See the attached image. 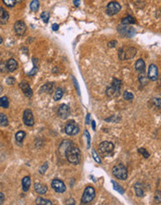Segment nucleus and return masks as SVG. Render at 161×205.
Here are the masks:
<instances>
[{"mask_svg":"<svg viewBox=\"0 0 161 205\" xmlns=\"http://www.w3.org/2000/svg\"><path fill=\"white\" fill-rule=\"evenodd\" d=\"M48 167H49L48 162H45V163L39 168V173H40V175H44V174H45V172L48 170Z\"/></svg>","mask_w":161,"mask_h":205,"instance_id":"38","label":"nucleus"},{"mask_svg":"<svg viewBox=\"0 0 161 205\" xmlns=\"http://www.w3.org/2000/svg\"><path fill=\"white\" fill-rule=\"evenodd\" d=\"M0 72H2V73L8 72L7 63H6L5 62H0Z\"/></svg>","mask_w":161,"mask_h":205,"instance_id":"37","label":"nucleus"},{"mask_svg":"<svg viewBox=\"0 0 161 205\" xmlns=\"http://www.w3.org/2000/svg\"><path fill=\"white\" fill-rule=\"evenodd\" d=\"M25 135H26V133H25V131H19L16 133L15 139H16V142H17L19 145L22 144V142L23 139L25 138Z\"/></svg>","mask_w":161,"mask_h":205,"instance_id":"24","label":"nucleus"},{"mask_svg":"<svg viewBox=\"0 0 161 205\" xmlns=\"http://www.w3.org/2000/svg\"><path fill=\"white\" fill-rule=\"evenodd\" d=\"M135 69L136 71H138L139 73H144L145 70V62L143 59H139L137 60L136 63H135Z\"/></svg>","mask_w":161,"mask_h":205,"instance_id":"18","label":"nucleus"},{"mask_svg":"<svg viewBox=\"0 0 161 205\" xmlns=\"http://www.w3.org/2000/svg\"><path fill=\"white\" fill-rule=\"evenodd\" d=\"M7 68L9 72H14L18 68V62L14 59H10L7 62Z\"/></svg>","mask_w":161,"mask_h":205,"instance_id":"17","label":"nucleus"},{"mask_svg":"<svg viewBox=\"0 0 161 205\" xmlns=\"http://www.w3.org/2000/svg\"><path fill=\"white\" fill-rule=\"evenodd\" d=\"M85 134H86V137L88 139V147H90V136H89L88 131H85Z\"/></svg>","mask_w":161,"mask_h":205,"instance_id":"41","label":"nucleus"},{"mask_svg":"<svg viewBox=\"0 0 161 205\" xmlns=\"http://www.w3.org/2000/svg\"><path fill=\"white\" fill-rule=\"evenodd\" d=\"M3 12H4V10H3V8H1V7H0V18H1V16H2V14H3Z\"/></svg>","mask_w":161,"mask_h":205,"instance_id":"52","label":"nucleus"},{"mask_svg":"<svg viewBox=\"0 0 161 205\" xmlns=\"http://www.w3.org/2000/svg\"><path fill=\"white\" fill-rule=\"evenodd\" d=\"M33 64H34V68H33V70H32L31 72H29L28 73V76L29 77H31V76H35L37 73V71H38V66H39V61H38V59H37V58H33Z\"/></svg>","mask_w":161,"mask_h":205,"instance_id":"21","label":"nucleus"},{"mask_svg":"<svg viewBox=\"0 0 161 205\" xmlns=\"http://www.w3.org/2000/svg\"><path fill=\"white\" fill-rule=\"evenodd\" d=\"M22 190L24 192H27L31 187V178L30 176H25L22 180Z\"/></svg>","mask_w":161,"mask_h":205,"instance_id":"20","label":"nucleus"},{"mask_svg":"<svg viewBox=\"0 0 161 205\" xmlns=\"http://www.w3.org/2000/svg\"><path fill=\"white\" fill-rule=\"evenodd\" d=\"M123 97H124V99L125 100H132L133 99V97H134V95L132 93V92H130V91H125L124 92V94H123Z\"/></svg>","mask_w":161,"mask_h":205,"instance_id":"36","label":"nucleus"},{"mask_svg":"<svg viewBox=\"0 0 161 205\" xmlns=\"http://www.w3.org/2000/svg\"><path fill=\"white\" fill-rule=\"evenodd\" d=\"M52 30H53V31H58V30H59V24L54 23V24L52 25Z\"/></svg>","mask_w":161,"mask_h":205,"instance_id":"47","label":"nucleus"},{"mask_svg":"<svg viewBox=\"0 0 161 205\" xmlns=\"http://www.w3.org/2000/svg\"><path fill=\"white\" fill-rule=\"evenodd\" d=\"M139 81H140V83H141L143 86L147 85V83H148V78L145 76L144 73H140V75H139Z\"/></svg>","mask_w":161,"mask_h":205,"instance_id":"30","label":"nucleus"},{"mask_svg":"<svg viewBox=\"0 0 161 205\" xmlns=\"http://www.w3.org/2000/svg\"><path fill=\"white\" fill-rule=\"evenodd\" d=\"M23 0H16V2H18V3H20V2H22Z\"/></svg>","mask_w":161,"mask_h":205,"instance_id":"55","label":"nucleus"},{"mask_svg":"<svg viewBox=\"0 0 161 205\" xmlns=\"http://www.w3.org/2000/svg\"><path fill=\"white\" fill-rule=\"evenodd\" d=\"M53 87H54V83L53 82H48L45 85H43L40 89V92H46V93H51L53 90Z\"/></svg>","mask_w":161,"mask_h":205,"instance_id":"19","label":"nucleus"},{"mask_svg":"<svg viewBox=\"0 0 161 205\" xmlns=\"http://www.w3.org/2000/svg\"><path fill=\"white\" fill-rule=\"evenodd\" d=\"M6 81H7V84H8V85H13V84L16 82L15 78H11V77L8 78Z\"/></svg>","mask_w":161,"mask_h":205,"instance_id":"40","label":"nucleus"},{"mask_svg":"<svg viewBox=\"0 0 161 205\" xmlns=\"http://www.w3.org/2000/svg\"><path fill=\"white\" fill-rule=\"evenodd\" d=\"M148 79L152 81H156L158 79V68L155 64H150L148 68Z\"/></svg>","mask_w":161,"mask_h":205,"instance_id":"12","label":"nucleus"},{"mask_svg":"<svg viewBox=\"0 0 161 205\" xmlns=\"http://www.w3.org/2000/svg\"><path fill=\"white\" fill-rule=\"evenodd\" d=\"M0 125L3 127H7L9 125V119L7 116L3 113H0Z\"/></svg>","mask_w":161,"mask_h":205,"instance_id":"26","label":"nucleus"},{"mask_svg":"<svg viewBox=\"0 0 161 205\" xmlns=\"http://www.w3.org/2000/svg\"><path fill=\"white\" fill-rule=\"evenodd\" d=\"M137 54V50L132 47L128 48H121L118 50V58L120 60H130L135 57Z\"/></svg>","mask_w":161,"mask_h":205,"instance_id":"3","label":"nucleus"},{"mask_svg":"<svg viewBox=\"0 0 161 205\" xmlns=\"http://www.w3.org/2000/svg\"><path fill=\"white\" fill-rule=\"evenodd\" d=\"M118 32L121 34V35L128 37V38H132L135 34V31L132 27H128L127 25H123L118 27Z\"/></svg>","mask_w":161,"mask_h":205,"instance_id":"14","label":"nucleus"},{"mask_svg":"<svg viewBox=\"0 0 161 205\" xmlns=\"http://www.w3.org/2000/svg\"><path fill=\"white\" fill-rule=\"evenodd\" d=\"M41 19L43 20L44 22H49V13L48 11H44L41 13Z\"/></svg>","mask_w":161,"mask_h":205,"instance_id":"34","label":"nucleus"},{"mask_svg":"<svg viewBox=\"0 0 161 205\" xmlns=\"http://www.w3.org/2000/svg\"><path fill=\"white\" fill-rule=\"evenodd\" d=\"M64 131H65L66 134L73 136V135H77L79 132V127L74 120H70L66 123Z\"/></svg>","mask_w":161,"mask_h":205,"instance_id":"7","label":"nucleus"},{"mask_svg":"<svg viewBox=\"0 0 161 205\" xmlns=\"http://www.w3.org/2000/svg\"><path fill=\"white\" fill-rule=\"evenodd\" d=\"M39 9V1L38 0H33V1L31 2L30 4V10L32 11H37Z\"/></svg>","mask_w":161,"mask_h":205,"instance_id":"28","label":"nucleus"},{"mask_svg":"<svg viewBox=\"0 0 161 205\" xmlns=\"http://www.w3.org/2000/svg\"><path fill=\"white\" fill-rule=\"evenodd\" d=\"M120 10H121V6L119 3H117L116 1L110 2L106 7V13L109 16H113V15L118 13Z\"/></svg>","mask_w":161,"mask_h":205,"instance_id":"9","label":"nucleus"},{"mask_svg":"<svg viewBox=\"0 0 161 205\" xmlns=\"http://www.w3.org/2000/svg\"><path fill=\"white\" fill-rule=\"evenodd\" d=\"M115 149V146L113 143L111 142H108V141H104V142H102L100 145H99V150L102 154L105 155V156H108V155H111L113 153Z\"/></svg>","mask_w":161,"mask_h":205,"instance_id":"6","label":"nucleus"},{"mask_svg":"<svg viewBox=\"0 0 161 205\" xmlns=\"http://www.w3.org/2000/svg\"><path fill=\"white\" fill-rule=\"evenodd\" d=\"M58 115L61 119H66L70 115V108L67 105L62 104L58 108Z\"/></svg>","mask_w":161,"mask_h":205,"instance_id":"13","label":"nucleus"},{"mask_svg":"<svg viewBox=\"0 0 161 205\" xmlns=\"http://www.w3.org/2000/svg\"><path fill=\"white\" fill-rule=\"evenodd\" d=\"M26 24L22 21H17L14 23V32L17 36L22 37L26 32Z\"/></svg>","mask_w":161,"mask_h":205,"instance_id":"11","label":"nucleus"},{"mask_svg":"<svg viewBox=\"0 0 161 205\" xmlns=\"http://www.w3.org/2000/svg\"><path fill=\"white\" fill-rule=\"evenodd\" d=\"M73 79H74V84H75V86H77V92H78V94H80V91H79V87H78L77 81V79H75V78H73Z\"/></svg>","mask_w":161,"mask_h":205,"instance_id":"46","label":"nucleus"},{"mask_svg":"<svg viewBox=\"0 0 161 205\" xmlns=\"http://www.w3.org/2000/svg\"><path fill=\"white\" fill-rule=\"evenodd\" d=\"M0 107L4 108H8L10 107V102L7 96H3L0 98Z\"/></svg>","mask_w":161,"mask_h":205,"instance_id":"25","label":"nucleus"},{"mask_svg":"<svg viewBox=\"0 0 161 205\" xmlns=\"http://www.w3.org/2000/svg\"><path fill=\"white\" fill-rule=\"evenodd\" d=\"M112 173L114 176H116L117 179L124 181V180H127L128 178V170L123 164H117L114 166Z\"/></svg>","mask_w":161,"mask_h":205,"instance_id":"4","label":"nucleus"},{"mask_svg":"<svg viewBox=\"0 0 161 205\" xmlns=\"http://www.w3.org/2000/svg\"><path fill=\"white\" fill-rule=\"evenodd\" d=\"M91 125H92V129L95 131V129H96V125H95V121H94V120L91 121Z\"/></svg>","mask_w":161,"mask_h":205,"instance_id":"51","label":"nucleus"},{"mask_svg":"<svg viewBox=\"0 0 161 205\" xmlns=\"http://www.w3.org/2000/svg\"><path fill=\"white\" fill-rule=\"evenodd\" d=\"M89 119H90V115H89V114H88V115H87V120H86V123H87V124H89V123H90Z\"/></svg>","mask_w":161,"mask_h":205,"instance_id":"49","label":"nucleus"},{"mask_svg":"<svg viewBox=\"0 0 161 205\" xmlns=\"http://www.w3.org/2000/svg\"><path fill=\"white\" fill-rule=\"evenodd\" d=\"M67 201H69V202H67V204H76V202L74 201V199H70L69 200H67Z\"/></svg>","mask_w":161,"mask_h":205,"instance_id":"50","label":"nucleus"},{"mask_svg":"<svg viewBox=\"0 0 161 205\" xmlns=\"http://www.w3.org/2000/svg\"><path fill=\"white\" fill-rule=\"evenodd\" d=\"M3 91V87H2V85L0 84V94H1V92Z\"/></svg>","mask_w":161,"mask_h":205,"instance_id":"53","label":"nucleus"},{"mask_svg":"<svg viewBox=\"0 0 161 205\" xmlns=\"http://www.w3.org/2000/svg\"><path fill=\"white\" fill-rule=\"evenodd\" d=\"M23 123L27 126V127H33L35 124V119H34V115L32 113V111L30 109H26L23 112Z\"/></svg>","mask_w":161,"mask_h":205,"instance_id":"8","label":"nucleus"},{"mask_svg":"<svg viewBox=\"0 0 161 205\" xmlns=\"http://www.w3.org/2000/svg\"><path fill=\"white\" fill-rule=\"evenodd\" d=\"M155 201L158 202V203H160V201H161V199H160V190H158V191L156 192V195H155Z\"/></svg>","mask_w":161,"mask_h":205,"instance_id":"43","label":"nucleus"},{"mask_svg":"<svg viewBox=\"0 0 161 205\" xmlns=\"http://www.w3.org/2000/svg\"><path fill=\"white\" fill-rule=\"evenodd\" d=\"M138 151H139V153H140V154H142V155H143V156L145 158V159H148V158L150 157V153H149V152H148V151H147L145 148H143V147H142V148H139V149H138Z\"/></svg>","mask_w":161,"mask_h":205,"instance_id":"35","label":"nucleus"},{"mask_svg":"<svg viewBox=\"0 0 161 205\" xmlns=\"http://www.w3.org/2000/svg\"><path fill=\"white\" fill-rule=\"evenodd\" d=\"M19 87H20V89L22 90V91L23 92V94H24L26 97L31 98L32 96H33V90H32V89H31V87L29 86L28 83H26V82H21V83L19 84Z\"/></svg>","mask_w":161,"mask_h":205,"instance_id":"15","label":"nucleus"},{"mask_svg":"<svg viewBox=\"0 0 161 205\" xmlns=\"http://www.w3.org/2000/svg\"><path fill=\"white\" fill-rule=\"evenodd\" d=\"M135 22H136V20H135L132 16H131V15H128V16L123 18L122 21H121V23H122L123 25L133 24V23H135Z\"/></svg>","mask_w":161,"mask_h":205,"instance_id":"23","label":"nucleus"},{"mask_svg":"<svg viewBox=\"0 0 161 205\" xmlns=\"http://www.w3.org/2000/svg\"><path fill=\"white\" fill-rule=\"evenodd\" d=\"M154 102H155V106L159 108L160 107V98H155Z\"/></svg>","mask_w":161,"mask_h":205,"instance_id":"42","label":"nucleus"},{"mask_svg":"<svg viewBox=\"0 0 161 205\" xmlns=\"http://www.w3.org/2000/svg\"><path fill=\"white\" fill-rule=\"evenodd\" d=\"M3 2L7 7H10V8H13L17 3L16 0H3Z\"/></svg>","mask_w":161,"mask_h":205,"instance_id":"33","label":"nucleus"},{"mask_svg":"<svg viewBox=\"0 0 161 205\" xmlns=\"http://www.w3.org/2000/svg\"><path fill=\"white\" fill-rule=\"evenodd\" d=\"M112 184H113V186H114V188H115L117 192H119L120 194H124V189H123L116 181H113V180H112Z\"/></svg>","mask_w":161,"mask_h":205,"instance_id":"32","label":"nucleus"},{"mask_svg":"<svg viewBox=\"0 0 161 205\" xmlns=\"http://www.w3.org/2000/svg\"><path fill=\"white\" fill-rule=\"evenodd\" d=\"M51 187L57 192V193H63L66 190L65 184H64L60 179H53L51 182Z\"/></svg>","mask_w":161,"mask_h":205,"instance_id":"10","label":"nucleus"},{"mask_svg":"<svg viewBox=\"0 0 161 205\" xmlns=\"http://www.w3.org/2000/svg\"><path fill=\"white\" fill-rule=\"evenodd\" d=\"M3 42V38H2V37H0V44H1Z\"/></svg>","mask_w":161,"mask_h":205,"instance_id":"54","label":"nucleus"},{"mask_svg":"<svg viewBox=\"0 0 161 205\" xmlns=\"http://www.w3.org/2000/svg\"><path fill=\"white\" fill-rule=\"evenodd\" d=\"M4 200H5V195L2 192H0V204H2Z\"/></svg>","mask_w":161,"mask_h":205,"instance_id":"45","label":"nucleus"},{"mask_svg":"<svg viewBox=\"0 0 161 205\" xmlns=\"http://www.w3.org/2000/svg\"><path fill=\"white\" fill-rule=\"evenodd\" d=\"M36 203L39 205H52V202L49 199H46L43 198H37L36 199Z\"/></svg>","mask_w":161,"mask_h":205,"instance_id":"27","label":"nucleus"},{"mask_svg":"<svg viewBox=\"0 0 161 205\" xmlns=\"http://www.w3.org/2000/svg\"><path fill=\"white\" fill-rule=\"evenodd\" d=\"M92 155H93V159H95L96 162H98V163H101V162H102V161H101V159L99 158L98 154L96 153V151H95L94 149H92Z\"/></svg>","mask_w":161,"mask_h":205,"instance_id":"39","label":"nucleus"},{"mask_svg":"<svg viewBox=\"0 0 161 205\" xmlns=\"http://www.w3.org/2000/svg\"><path fill=\"white\" fill-rule=\"evenodd\" d=\"M96 196V192H95V189L94 187H87L84 193H83V196L81 198V203L82 204H88L90 203L94 198Z\"/></svg>","mask_w":161,"mask_h":205,"instance_id":"5","label":"nucleus"},{"mask_svg":"<svg viewBox=\"0 0 161 205\" xmlns=\"http://www.w3.org/2000/svg\"><path fill=\"white\" fill-rule=\"evenodd\" d=\"M134 190H135V193L138 197L142 198L144 196V191H143V185L141 183H136L134 185Z\"/></svg>","mask_w":161,"mask_h":205,"instance_id":"22","label":"nucleus"},{"mask_svg":"<svg viewBox=\"0 0 161 205\" xmlns=\"http://www.w3.org/2000/svg\"><path fill=\"white\" fill-rule=\"evenodd\" d=\"M64 154H65V157L67 159V160L74 164V165H77L80 163L81 161V152L79 150L78 147H74V146H69L66 150L64 151Z\"/></svg>","mask_w":161,"mask_h":205,"instance_id":"1","label":"nucleus"},{"mask_svg":"<svg viewBox=\"0 0 161 205\" xmlns=\"http://www.w3.org/2000/svg\"><path fill=\"white\" fill-rule=\"evenodd\" d=\"M74 5L77 6V7H79V6H80V0H75V1H74Z\"/></svg>","mask_w":161,"mask_h":205,"instance_id":"48","label":"nucleus"},{"mask_svg":"<svg viewBox=\"0 0 161 205\" xmlns=\"http://www.w3.org/2000/svg\"><path fill=\"white\" fill-rule=\"evenodd\" d=\"M120 89H121V81L116 78H114L111 86H109L106 90V95L111 98L116 97L120 94Z\"/></svg>","mask_w":161,"mask_h":205,"instance_id":"2","label":"nucleus"},{"mask_svg":"<svg viewBox=\"0 0 161 205\" xmlns=\"http://www.w3.org/2000/svg\"><path fill=\"white\" fill-rule=\"evenodd\" d=\"M9 18H10V14H9L6 10H4V12H3L1 18H0V23L6 24V23L8 22V21H9Z\"/></svg>","mask_w":161,"mask_h":205,"instance_id":"31","label":"nucleus"},{"mask_svg":"<svg viewBox=\"0 0 161 205\" xmlns=\"http://www.w3.org/2000/svg\"><path fill=\"white\" fill-rule=\"evenodd\" d=\"M116 40H113V41H110L109 43H108V47H110V48H115L116 47Z\"/></svg>","mask_w":161,"mask_h":205,"instance_id":"44","label":"nucleus"},{"mask_svg":"<svg viewBox=\"0 0 161 205\" xmlns=\"http://www.w3.org/2000/svg\"><path fill=\"white\" fill-rule=\"evenodd\" d=\"M35 191H36L37 194L44 195V194H46V192L48 191V187H47V186L41 184L40 182H37V183L35 184Z\"/></svg>","mask_w":161,"mask_h":205,"instance_id":"16","label":"nucleus"},{"mask_svg":"<svg viewBox=\"0 0 161 205\" xmlns=\"http://www.w3.org/2000/svg\"><path fill=\"white\" fill-rule=\"evenodd\" d=\"M62 96H63V90L61 89V88H58L56 90V92L54 94L53 99H54V101H59V100H61L62 98Z\"/></svg>","mask_w":161,"mask_h":205,"instance_id":"29","label":"nucleus"}]
</instances>
